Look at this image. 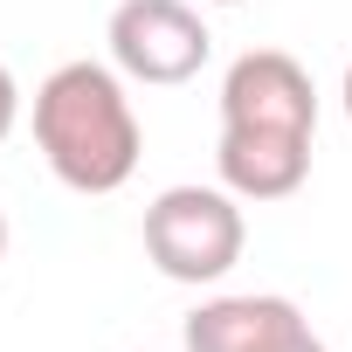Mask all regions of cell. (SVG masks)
I'll return each instance as SVG.
<instances>
[{"label": "cell", "instance_id": "obj_9", "mask_svg": "<svg viewBox=\"0 0 352 352\" xmlns=\"http://www.w3.org/2000/svg\"><path fill=\"white\" fill-rule=\"evenodd\" d=\"M338 97H345V118H352V63H345V90Z\"/></svg>", "mask_w": 352, "mask_h": 352}, {"label": "cell", "instance_id": "obj_11", "mask_svg": "<svg viewBox=\"0 0 352 352\" xmlns=\"http://www.w3.org/2000/svg\"><path fill=\"white\" fill-rule=\"evenodd\" d=\"M208 8H242V0H208Z\"/></svg>", "mask_w": 352, "mask_h": 352}, {"label": "cell", "instance_id": "obj_8", "mask_svg": "<svg viewBox=\"0 0 352 352\" xmlns=\"http://www.w3.org/2000/svg\"><path fill=\"white\" fill-rule=\"evenodd\" d=\"M263 352H324V338H318L311 324H290V331H283V338H270Z\"/></svg>", "mask_w": 352, "mask_h": 352}, {"label": "cell", "instance_id": "obj_2", "mask_svg": "<svg viewBox=\"0 0 352 352\" xmlns=\"http://www.w3.org/2000/svg\"><path fill=\"white\" fill-rule=\"evenodd\" d=\"M249 221L228 187H166L145 208V256L166 283H221L242 263Z\"/></svg>", "mask_w": 352, "mask_h": 352}, {"label": "cell", "instance_id": "obj_10", "mask_svg": "<svg viewBox=\"0 0 352 352\" xmlns=\"http://www.w3.org/2000/svg\"><path fill=\"white\" fill-rule=\"evenodd\" d=\"M0 256H8V214H0Z\"/></svg>", "mask_w": 352, "mask_h": 352}, {"label": "cell", "instance_id": "obj_4", "mask_svg": "<svg viewBox=\"0 0 352 352\" xmlns=\"http://www.w3.org/2000/svg\"><path fill=\"white\" fill-rule=\"evenodd\" d=\"M221 124H263V131H318V90L311 69L283 49H249L221 76Z\"/></svg>", "mask_w": 352, "mask_h": 352}, {"label": "cell", "instance_id": "obj_1", "mask_svg": "<svg viewBox=\"0 0 352 352\" xmlns=\"http://www.w3.org/2000/svg\"><path fill=\"white\" fill-rule=\"evenodd\" d=\"M35 145L69 194H118L145 152V131H138L118 63L83 56V63L49 69L35 90Z\"/></svg>", "mask_w": 352, "mask_h": 352}, {"label": "cell", "instance_id": "obj_5", "mask_svg": "<svg viewBox=\"0 0 352 352\" xmlns=\"http://www.w3.org/2000/svg\"><path fill=\"white\" fill-rule=\"evenodd\" d=\"M221 187L235 201H290L311 180V131H263V124H221Z\"/></svg>", "mask_w": 352, "mask_h": 352}, {"label": "cell", "instance_id": "obj_7", "mask_svg": "<svg viewBox=\"0 0 352 352\" xmlns=\"http://www.w3.org/2000/svg\"><path fill=\"white\" fill-rule=\"evenodd\" d=\"M14 124H21V83H14L8 63H0V138H8Z\"/></svg>", "mask_w": 352, "mask_h": 352}, {"label": "cell", "instance_id": "obj_6", "mask_svg": "<svg viewBox=\"0 0 352 352\" xmlns=\"http://www.w3.org/2000/svg\"><path fill=\"white\" fill-rule=\"evenodd\" d=\"M290 324H304V311L290 297H208L187 318V352H263L270 338H283Z\"/></svg>", "mask_w": 352, "mask_h": 352}, {"label": "cell", "instance_id": "obj_3", "mask_svg": "<svg viewBox=\"0 0 352 352\" xmlns=\"http://www.w3.org/2000/svg\"><path fill=\"white\" fill-rule=\"evenodd\" d=\"M104 42H111L118 76L159 83V90L166 83H194L201 63H208V49H214L208 21L187 8V0H118Z\"/></svg>", "mask_w": 352, "mask_h": 352}]
</instances>
